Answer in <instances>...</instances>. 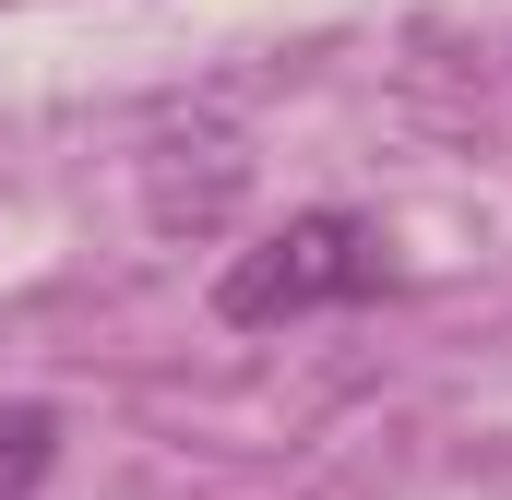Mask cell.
I'll list each match as a JSON object with an SVG mask.
<instances>
[{"mask_svg": "<svg viewBox=\"0 0 512 500\" xmlns=\"http://www.w3.org/2000/svg\"><path fill=\"white\" fill-rule=\"evenodd\" d=\"M60 465V405H0V500H36Z\"/></svg>", "mask_w": 512, "mask_h": 500, "instance_id": "cell-2", "label": "cell"}, {"mask_svg": "<svg viewBox=\"0 0 512 500\" xmlns=\"http://www.w3.org/2000/svg\"><path fill=\"white\" fill-rule=\"evenodd\" d=\"M382 286H393V239L370 215H346V203H310V215L262 227L251 250H227L215 322H227V334H286V322L358 310V298H382Z\"/></svg>", "mask_w": 512, "mask_h": 500, "instance_id": "cell-1", "label": "cell"}]
</instances>
